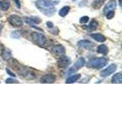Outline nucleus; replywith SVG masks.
Listing matches in <instances>:
<instances>
[{
	"mask_svg": "<svg viewBox=\"0 0 122 114\" xmlns=\"http://www.w3.org/2000/svg\"><path fill=\"white\" fill-rule=\"evenodd\" d=\"M31 39L36 44L39 46H43L46 41H47V38L44 35L43 33H38V32H33L31 33Z\"/></svg>",
	"mask_w": 122,
	"mask_h": 114,
	"instance_id": "nucleus-4",
	"label": "nucleus"
},
{
	"mask_svg": "<svg viewBox=\"0 0 122 114\" xmlns=\"http://www.w3.org/2000/svg\"><path fill=\"white\" fill-rule=\"evenodd\" d=\"M11 3L9 0H1L0 1V9L2 11H6L9 9Z\"/></svg>",
	"mask_w": 122,
	"mask_h": 114,
	"instance_id": "nucleus-14",
	"label": "nucleus"
},
{
	"mask_svg": "<svg viewBox=\"0 0 122 114\" xmlns=\"http://www.w3.org/2000/svg\"><path fill=\"white\" fill-rule=\"evenodd\" d=\"M91 37L93 38L95 40H96L97 42H99V43H103L105 42L106 38L105 37L104 35L100 33H93V34H91Z\"/></svg>",
	"mask_w": 122,
	"mask_h": 114,
	"instance_id": "nucleus-16",
	"label": "nucleus"
},
{
	"mask_svg": "<svg viewBox=\"0 0 122 114\" xmlns=\"http://www.w3.org/2000/svg\"><path fill=\"white\" fill-rule=\"evenodd\" d=\"M105 15H106V18L110 20V19H112V18H114V11H110Z\"/></svg>",
	"mask_w": 122,
	"mask_h": 114,
	"instance_id": "nucleus-22",
	"label": "nucleus"
},
{
	"mask_svg": "<svg viewBox=\"0 0 122 114\" xmlns=\"http://www.w3.org/2000/svg\"><path fill=\"white\" fill-rule=\"evenodd\" d=\"M96 51L98 53H100V54L107 55L108 53V48L107 47V46H105L104 44H102L100 46H98Z\"/></svg>",
	"mask_w": 122,
	"mask_h": 114,
	"instance_id": "nucleus-18",
	"label": "nucleus"
},
{
	"mask_svg": "<svg viewBox=\"0 0 122 114\" xmlns=\"http://www.w3.org/2000/svg\"><path fill=\"white\" fill-rule=\"evenodd\" d=\"M2 27L1 25H0V31H1V29H2Z\"/></svg>",
	"mask_w": 122,
	"mask_h": 114,
	"instance_id": "nucleus-28",
	"label": "nucleus"
},
{
	"mask_svg": "<svg viewBox=\"0 0 122 114\" xmlns=\"http://www.w3.org/2000/svg\"><path fill=\"white\" fill-rule=\"evenodd\" d=\"M6 72H7V73L9 74L10 76H11V77H13V78H15V77H16V75H15L14 73H12V72H11L8 68H6Z\"/></svg>",
	"mask_w": 122,
	"mask_h": 114,
	"instance_id": "nucleus-26",
	"label": "nucleus"
},
{
	"mask_svg": "<svg viewBox=\"0 0 122 114\" xmlns=\"http://www.w3.org/2000/svg\"><path fill=\"white\" fill-rule=\"evenodd\" d=\"M116 70H117L116 65L115 64H111L108 68H106L105 69L102 70L100 72V76L102 78L108 77V76H110L112 74H113Z\"/></svg>",
	"mask_w": 122,
	"mask_h": 114,
	"instance_id": "nucleus-8",
	"label": "nucleus"
},
{
	"mask_svg": "<svg viewBox=\"0 0 122 114\" xmlns=\"http://www.w3.org/2000/svg\"><path fill=\"white\" fill-rule=\"evenodd\" d=\"M8 21L12 27L15 28H20L23 25V21L20 16L16 14H11L8 18Z\"/></svg>",
	"mask_w": 122,
	"mask_h": 114,
	"instance_id": "nucleus-5",
	"label": "nucleus"
},
{
	"mask_svg": "<svg viewBox=\"0 0 122 114\" xmlns=\"http://www.w3.org/2000/svg\"><path fill=\"white\" fill-rule=\"evenodd\" d=\"M72 1H76V0H72Z\"/></svg>",
	"mask_w": 122,
	"mask_h": 114,
	"instance_id": "nucleus-30",
	"label": "nucleus"
},
{
	"mask_svg": "<svg viewBox=\"0 0 122 114\" xmlns=\"http://www.w3.org/2000/svg\"><path fill=\"white\" fill-rule=\"evenodd\" d=\"M105 0H94V2L92 4V8L94 9H99L100 8L104 5Z\"/></svg>",
	"mask_w": 122,
	"mask_h": 114,
	"instance_id": "nucleus-19",
	"label": "nucleus"
},
{
	"mask_svg": "<svg viewBox=\"0 0 122 114\" xmlns=\"http://www.w3.org/2000/svg\"><path fill=\"white\" fill-rule=\"evenodd\" d=\"M46 24H47V28L49 29H53V28H54V25H53V24L51 21H47V23H46Z\"/></svg>",
	"mask_w": 122,
	"mask_h": 114,
	"instance_id": "nucleus-25",
	"label": "nucleus"
},
{
	"mask_svg": "<svg viewBox=\"0 0 122 114\" xmlns=\"http://www.w3.org/2000/svg\"><path fill=\"white\" fill-rule=\"evenodd\" d=\"M71 61L70 59L67 56H61L57 61V66L60 68H66L70 65Z\"/></svg>",
	"mask_w": 122,
	"mask_h": 114,
	"instance_id": "nucleus-9",
	"label": "nucleus"
},
{
	"mask_svg": "<svg viewBox=\"0 0 122 114\" xmlns=\"http://www.w3.org/2000/svg\"><path fill=\"white\" fill-rule=\"evenodd\" d=\"M116 7H117V2L115 0H111V1L105 6L104 10H103V14L105 15L108 11H114L116 9Z\"/></svg>",
	"mask_w": 122,
	"mask_h": 114,
	"instance_id": "nucleus-11",
	"label": "nucleus"
},
{
	"mask_svg": "<svg viewBox=\"0 0 122 114\" xmlns=\"http://www.w3.org/2000/svg\"><path fill=\"white\" fill-rule=\"evenodd\" d=\"M81 78V75L80 74H76V75H72L71 76H70L66 81V83L67 84H72L74 83L76 81H77L78 80Z\"/></svg>",
	"mask_w": 122,
	"mask_h": 114,
	"instance_id": "nucleus-17",
	"label": "nucleus"
},
{
	"mask_svg": "<svg viewBox=\"0 0 122 114\" xmlns=\"http://www.w3.org/2000/svg\"><path fill=\"white\" fill-rule=\"evenodd\" d=\"M107 64H108V61L105 58H97L90 60L87 63V66L89 68H95V69H100L106 66Z\"/></svg>",
	"mask_w": 122,
	"mask_h": 114,
	"instance_id": "nucleus-1",
	"label": "nucleus"
},
{
	"mask_svg": "<svg viewBox=\"0 0 122 114\" xmlns=\"http://www.w3.org/2000/svg\"><path fill=\"white\" fill-rule=\"evenodd\" d=\"M24 20L28 24H29L31 28H35L38 30H42V29L39 28H37V27H35L34 24H40V23L41 22V18H37V17H25L24 18Z\"/></svg>",
	"mask_w": 122,
	"mask_h": 114,
	"instance_id": "nucleus-7",
	"label": "nucleus"
},
{
	"mask_svg": "<svg viewBox=\"0 0 122 114\" xmlns=\"http://www.w3.org/2000/svg\"><path fill=\"white\" fill-rule=\"evenodd\" d=\"M98 26V22L93 19L90 22V24L86 27V29L89 30V31H93V30H95L97 29Z\"/></svg>",
	"mask_w": 122,
	"mask_h": 114,
	"instance_id": "nucleus-13",
	"label": "nucleus"
},
{
	"mask_svg": "<svg viewBox=\"0 0 122 114\" xmlns=\"http://www.w3.org/2000/svg\"><path fill=\"white\" fill-rule=\"evenodd\" d=\"M2 57L5 61H9L12 57L11 51L8 49H5L2 52Z\"/></svg>",
	"mask_w": 122,
	"mask_h": 114,
	"instance_id": "nucleus-15",
	"label": "nucleus"
},
{
	"mask_svg": "<svg viewBox=\"0 0 122 114\" xmlns=\"http://www.w3.org/2000/svg\"><path fill=\"white\" fill-rule=\"evenodd\" d=\"M78 47L80 48H83L86 49H90L94 47V43L89 40H80L78 42Z\"/></svg>",
	"mask_w": 122,
	"mask_h": 114,
	"instance_id": "nucleus-12",
	"label": "nucleus"
},
{
	"mask_svg": "<svg viewBox=\"0 0 122 114\" xmlns=\"http://www.w3.org/2000/svg\"><path fill=\"white\" fill-rule=\"evenodd\" d=\"M59 4V1L54 0H37L36 5L40 11L43 9H51Z\"/></svg>",
	"mask_w": 122,
	"mask_h": 114,
	"instance_id": "nucleus-2",
	"label": "nucleus"
},
{
	"mask_svg": "<svg viewBox=\"0 0 122 114\" xmlns=\"http://www.w3.org/2000/svg\"><path fill=\"white\" fill-rule=\"evenodd\" d=\"M112 83L113 84H121L122 83V78L121 73H117L113 76L112 79Z\"/></svg>",
	"mask_w": 122,
	"mask_h": 114,
	"instance_id": "nucleus-20",
	"label": "nucleus"
},
{
	"mask_svg": "<svg viewBox=\"0 0 122 114\" xmlns=\"http://www.w3.org/2000/svg\"><path fill=\"white\" fill-rule=\"evenodd\" d=\"M89 18L88 16H83L79 19V22L81 23V24H84V23H87L89 21Z\"/></svg>",
	"mask_w": 122,
	"mask_h": 114,
	"instance_id": "nucleus-23",
	"label": "nucleus"
},
{
	"mask_svg": "<svg viewBox=\"0 0 122 114\" xmlns=\"http://www.w3.org/2000/svg\"><path fill=\"white\" fill-rule=\"evenodd\" d=\"M119 3H120V5H121V0H119Z\"/></svg>",
	"mask_w": 122,
	"mask_h": 114,
	"instance_id": "nucleus-29",
	"label": "nucleus"
},
{
	"mask_svg": "<svg viewBox=\"0 0 122 114\" xmlns=\"http://www.w3.org/2000/svg\"><path fill=\"white\" fill-rule=\"evenodd\" d=\"M70 10V6H64L59 11V15L61 17H65L69 13V11Z\"/></svg>",
	"mask_w": 122,
	"mask_h": 114,
	"instance_id": "nucleus-21",
	"label": "nucleus"
},
{
	"mask_svg": "<svg viewBox=\"0 0 122 114\" xmlns=\"http://www.w3.org/2000/svg\"><path fill=\"white\" fill-rule=\"evenodd\" d=\"M56 79V78L54 75L47 74V75L42 76L40 79V81H41V83H44V84H51V83L55 82Z\"/></svg>",
	"mask_w": 122,
	"mask_h": 114,
	"instance_id": "nucleus-10",
	"label": "nucleus"
},
{
	"mask_svg": "<svg viewBox=\"0 0 122 114\" xmlns=\"http://www.w3.org/2000/svg\"><path fill=\"white\" fill-rule=\"evenodd\" d=\"M13 1L15 2V5H16L18 9H20V8H21V3H20V2H19V0H13Z\"/></svg>",
	"mask_w": 122,
	"mask_h": 114,
	"instance_id": "nucleus-27",
	"label": "nucleus"
},
{
	"mask_svg": "<svg viewBox=\"0 0 122 114\" xmlns=\"http://www.w3.org/2000/svg\"><path fill=\"white\" fill-rule=\"evenodd\" d=\"M18 81L17 80L15 79H13V78H7L5 80V83H8V84H11V83H18Z\"/></svg>",
	"mask_w": 122,
	"mask_h": 114,
	"instance_id": "nucleus-24",
	"label": "nucleus"
},
{
	"mask_svg": "<svg viewBox=\"0 0 122 114\" xmlns=\"http://www.w3.org/2000/svg\"><path fill=\"white\" fill-rule=\"evenodd\" d=\"M51 52H52V54L54 56V57H56V58H60L61 56H64L65 52H66L65 48L60 44L55 45L54 47L52 48Z\"/></svg>",
	"mask_w": 122,
	"mask_h": 114,
	"instance_id": "nucleus-6",
	"label": "nucleus"
},
{
	"mask_svg": "<svg viewBox=\"0 0 122 114\" xmlns=\"http://www.w3.org/2000/svg\"><path fill=\"white\" fill-rule=\"evenodd\" d=\"M86 64V61L85 59H84L82 57H81V58H79L77 61L76 62L75 65L73 66H72L70 69H69L67 71H66V75H72L73 73H75V72L77 71L79 69H80L82 67H83L84 66H85Z\"/></svg>",
	"mask_w": 122,
	"mask_h": 114,
	"instance_id": "nucleus-3",
	"label": "nucleus"
}]
</instances>
